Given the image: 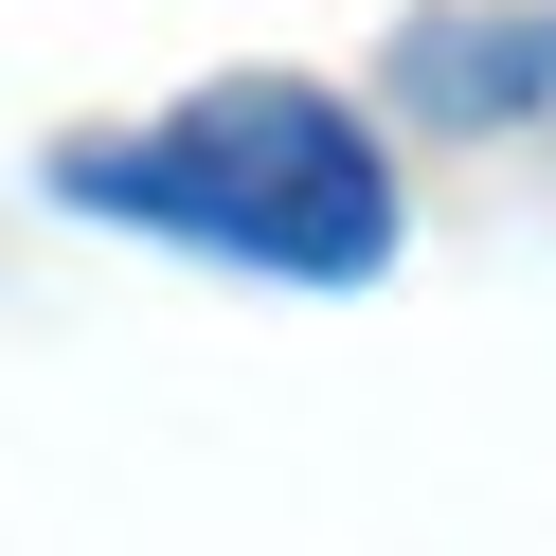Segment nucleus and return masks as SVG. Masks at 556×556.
<instances>
[{
	"mask_svg": "<svg viewBox=\"0 0 556 556\" xmlns=\"http://www.w3.org/2000/svg\"><path fill=\"white\" fill-rule=\"evenodd\" d=\"M37 180L73 198V216H126V233H162V252L252 269V288H377L395 233H413L395 144H377L341 90H305V73H233V90H198V109H162V126H90Z\"/></svg>",
	"mask_w": 556,
	"mask_h": 556,
	"instance_id": "1",
	"label": "nucleus"
},
{
	"mask_svg": "<svg viewBox=\"0 0 556 556\" xmlns=\"http://www.w3.org/2000/svg\"><path fill=\"white\" fill-rule=\"evenodd\" d=\"M395 109L413 126H520V109H556V0H520V18H413L395 37Z\"/></svg>",
	"mask_w": 556,
	"mask_h": 556,
	"instance_id": "2",
	"label": "nucleus"
}]
</instances>
